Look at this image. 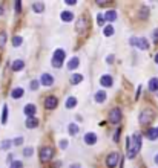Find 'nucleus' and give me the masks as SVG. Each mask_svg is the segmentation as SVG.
I'll return each mask as SVG.
<instances>
[{
	"mask_svg": "<svg viewBox=\"0 0 158 168\" xmlns=\"http://www.w3.org/2000/svg\"><path fill=\"white\" fill-rule=\"evenodd\" d=\"M71 168H81V167H80V165H72Z\"/></svg>",
	"mask_w": 158,
	"mask_h": 168,
	"instance_id": "obj_45",
	"label": "nucleus"
},
{
	"mask_svg": "<svg viewBox=\"0 0 158 168\" xmlns=\"http://www.w3.org/2000/svg\"><path fill=\"white\" fill-rule=\"evenodd\" d=\"M9 145H11V142H9V141H3V142H2V148H9Z\"/></svg>",
	"mask_w": 158,
	"mask_h": 168,
	"instance_id": "obj_33",
	"label": "nucleus"
},
{
	"mask_svg": "<svg viewBox=\"0 0 158 168\" xmlns=\"http://www.w3.org/2000/svg\"><path fill=\"white\" fill-rule=\"evenodd\" d=\"M109 121L111 124H118L121 121V110L120 109H114L111 110V115H109Z\"/></svg>",
	"mask_w": 158,
	"mask_h": 168,
	"instance_id": "obj_6",
	"label": "nucleus"
},
{
	"mask_svg": "<svg viewBox=\"0 0 158 168\" xmlns=\"http://www.w3.org/2000/svg\"><path fill=\"white\" fill-rule=\"evenodd\" d=\"M85 142L88 145H94L95 142H97V136H95L94 133H86L85 134Z\"/></svg>",
	"mask_w": 158,
	"mask_h": 168,
	"instance_id": "obj_10",
	"label": "nucleus"
},
{
	"mask_svg": "<svg viewBox=\"0 0 158 168\" xmlns=\"http://www.w3.org/2000/svg\"><path fill=\"white\" fill-rule=\"evenodd\" d=\"M40 83H42L45 87H51L54 84V78L49 75V73H43L42 78H40Z\"/></svg>",
	"mask_w": 158,
	"mask_h": 168,
	"instance_id": "obj_9",
	"label": "nucleus"
},
{
	"mask_svg": "<svg viewBox=\"0 0 158 168\" xmlns=\"http://www.w3.org/2000/svg\"><path fill=\"white\" fill-rule=\"evenodd\" d=\"M88 28V20L85 18V17H80L78 18V22H77V31L80 32V31H85Z\"/></svg>",
	"mask_w": 158,
	"mask_h": 168,
	"instance_id": "obj_12",
	"label": "nucleus"
},
{
	"mask_svg": "<svg viewBox=\"0 0 158 168\" xmlns=\"http://www.w3.org/2000/svg\"><path fill=\"white\" fill-rule=\"evenodd\" d=\"M32 9L36 11V12H43V11H45V5L40 3V2H37V3L32 5Z\"/></svg>",
	"mask_w": 158,
	"mask_h": 168,
	"instance_id": "obj_23",
	"label": "nucleus"
},
{
	"mask_svg": "<svg viewBox=\"0 0 158 168\" xmlns=\"http://www.w3.org/2000/svg\"><path fill=\"white\" fill-rule=\"evenodd\" d=\"M154 118V112L152 110H143V113L140 115V122L141 124H149Z\"/></svg>",
	"mask_w": 158,
	"mask_h": 168,
	"instance_id": "obj_7",
	"label": "nucleus"
},
{
	"mask_svg": "<svg viewBox=\"0 0 158 168\" xmlns=\"http://www.w3.org/2000/svg\"><path fill=\"white\" fill-rule=\"evenodd\" d=\"M141 17H144V18L147 17V9H146V8H144V9H141Z\"/></svg>",
	"mask_w": 158,
	"mask_h": 168,
	"instance_id": "obj_39",
	"label": "nucleus"
},
{
	"mask_svg": "<svg viewBox=\"0 0 158 168\" xmlns=\"http://www.w3.org/2000/svg\"><path fill=\"white\" fill-rule=\"evenodd\" d=\"M140 147H141V136L138 133L132 134V136L127 138V157L129 159H134L140 151Z\"/></svg>",
	"mask_w": 158,
	"mask_h": 168,
	"instance_id": "obj_1",
	"label": "nucleus"
},
{
	"mask_svg": "<svg viewBox=\"0 0 158 168\" xmlns=\"http://www.w3.org/2000/svg\"><path fill=\"white\" fill-rule=\"evenodd\" d=\"M68 130H69V134H77V133H78V127L75 125V124H69Z\"/></svg>",
	"mask_w": 158,
	"mask_h": 168,
	"instance_id": "obj_26",
	"label": "nucleus"
},
{
	"mask_svg": "<svg viewBox=\"0 0 158 168\" xmlns=\"http://www.w3.org/2000/svg\"><path fill=\"white\" fill-rule=\"evenodd\" d=\"M54 156V150L51 148V147H43L42 150H40V159L43 160V162H46V160H51Z\"/></svg>",
	"mask_w": 158,
	"mask_h": 168,
	"instance_id": "obj_4",
	"label": "nucleus"
},
{
	"mask_svg": "<svg viewBox=\"0 0 158 168\" xmlns=\"http://www.w3.org/2000/svg\"><path fill=\"white\" fill-rule=\"evenodd\" d=\"M118 138H120V130L115 131V141H118Z\"/></svg>",
	"mask_w": 158,
	"mask_h": 168,
	"instance_id": "obj_42",
	"label": "nucleus"
},
{
	"mask_svg": "<svg viewBox=\"0 0 158 168\" xmlns=\"http://www.w3.org/2000/svg\"><path fill=\"white\" fill-rule=\"evenodd\" d=\"M23 112H25L29 118H32V115H36V105H34V104H28V105H25V110H23Z\"/></svg>",
	"mask_w": 158,
	"mask_h": 168,
	"instance_id": "obj_13",
	"label": "nucleus"
},
{
	"mask_svg": "<svg viewBox=\"0 0 158 168\" xmlns=\"http://www.w3.org/2000/svg\"><path fill=\"white\" fill-rule=\"evenodd\" d=\"M65 61V52L61 49H57L56 52H54V60H52V66L54 67H61V64H63Z\"/></svg>",
	"mask_w": 158,
	"mask_h": 168,
	"instance_id": "obj_2",
	"label": "nucleus"
},
{
	"mask_svg": "<svg viewBox=\"0 0 158 168\" xmlns=\"http://www.w3.org/2000/svg\"><path fill=\"white\" fill-rule=\"evenodd\" d=\"M60 145H61V148H66L68 142H66V141H61V142H60Z\"/></svg>",
	"mask_w": 158,
	"mask_h": 168,
	"instance_id": "obj_41",
	"label": "nucleus"
},
{
	"mask_svg": "<svg viewBox=\"0 0 158 168\" xmlns=\"http://www.w3.org/2000/svg\"><path fill=\"white\" fill-rule=\"evenodd\" d=\"M11 168H23V164L20 162V160H14V162L11 164Z\"/></svg>",
	"mask_w": 158,
	"mask_h": 168,
	"instance_id": "obj_31",
	"label": "nucleus"
},
{
	"mask_svg": "<svg viewBox=\"0 0 158 168\" xmlns=\"http://www.w3.org/2000/svg\"><path fill=\"white\" fill-rule=\"evenodd\" d=\"M66 3H68V5H75L74 0H66Z\"/></svg>",
	"mask_w": 158,
	"mask_h": 168,
	"instance_id": "obj_43",
	"label": "nucleus"
},
{
	"mask_svg": "<svg viewBox=\"0 0 158 168\" xmlns=\"http://www.w3.org/2000/svg\"><path fill=\"white\" fill-rule=\"evenodd\" d=\"M20 9H22V3H20V2H16V11L20 12Z\"/></svg>",
	"mask_w": 158,
	"mask_h": 168,
	"instance_id": "obj_36",
	"label": "nucleus"
},
{
	"mask_svg": "<svg viewBox=\"0 0 158 168\" xmlns=\"http://www.w3.org/2000/svg\"><path fill=\"white\" fill-rule=\"evenodd\" d=\"M23 66H25V63L22 61V60H16L14 63H12V70H22L23 69Z\"/></svg>",
	"mask_w": 158,
	"mask_h": 168,
	"instance_id": "obj_19",
	"label": "nucleus"
},
{
	"mask_svg": "<svg viewBox=\"0 0 158 168\" xmlns=\"http://www.w3.org/2000/svg\"><path fill=\"white\" fill-rule=\"evenodd\" d=\"M23 154H25L26 157H28V156H32V148H31V147H28V148H25V150H23Z\"/></svg>",
	"mask_w": 158,
	"mask_h": 168,
	"instance_id": "obj_32",
	"label": "nucleus"
},
{
	"mask_svg": "<svg viewBox=\"0 0 158 168\" xmlns=\"http://www.w3.org/2000/svg\"><path fill=\"white\" fill-rule=\"evenodd\" d=\"M100 84H101L103 87H111V86H112V78L109 77V75H103V77L100 78Z\"/></svg>",
	"mask_w": 158,
	"mask_h": 168,
	"instance_id": "obj_11",
	"label": "nucleus"
},
{
	"mask_svg": "<svg viewBox=\"0 0 158 168\" xmlns=\"http://www.w3.org/2000/svg\"><path fill=\"white\" fill-rule=\"evenodd\" d=\"M106 99V92H97L95 93V101L97 103H103Z\"/></svg>",
	"mask_w": 158,
	"mask_h": 168,
	"instance_id": "obj_22",
	"label": "nucleus"
},
{
	"mask_svg": "<svg viewBox=\"0 0 158 168\" xmlns=\"http://www.w3.org/2000/svg\"><path fill=\"white\" fill-rule=\"evenodd\" d=\"M72 18H74L72 12H69V11H63V12H61V20H63V22H71Z\"/></svg>",
	"mask_w": 158,
	"mask_h": 168,
	"instance_id": "obj_17",
	"label": "nucleus"
},
{
	"mask_svg": "<svg viewBox=\"0 0 158 168\" xmlns=\"http://www.w3.org/2000/svg\"><path fill=\"white\" fill-rule=\"evenodd\" d=\"M118 160H120V154L118 153H111L106 159V165L109 168H115L117 164H118Z\"/></svg>",
	"mask_w": 158,
	"mask_h": 168,
	"instance_id": "obj_5",
	"label": "nucleus"
},
{
	"mask_svg": "<svg viewBox=\"0 0 158 168\" xmlns=\"http://www.w3.org/2000/svg\"><path fill=\"white\" fill-rule=\"evenodd\" d=\"M154 41H155V43H158V28L154 31Z\"/></svg>",
	"mask_w": 158,
	"mask_h": 168,
	"instance_id": "obj_35",
	"label": "nucleus"
},
{
	"mask_svg": "<svg viewBox=\"0 0 158 168\" xmlns=\"http://www.w3.org/2000/svg\"><path fill=\"white\" fill-rule=\"evenodd\" d=\"M5 41H6V34L0 32V48H3V46H5Z\"/></svg>",
	"mask_w": 158,
	"mask_h": 168,
	"instance_id": "obj_30",
	"label": "nucleus"
},
{
	"mask_svg": "<svg viewBox=\"0 0 158 168\" xmlns=\"http://www.w3.org/2000/svg\"><path fill=\"white\" fill-rule=\"evenodd\" d=\"M22 41H23V38L20 37V35H16L14 38H12V44H14V46H20V44H22Z\"/></svg>",
	"mask_w": 158,
	"mask_h": 168,
	"instance_id": "obj_28",
	"label": "nucleus"
},
{
	"mask_svg": "<svg viewBox=\"0 0 158 168\" xmlns=\"http://www.w3.org/2000/svg\"><path fill=\"white\" fill-rule=\"evenodd\" d=\"M157 136H158V134H157V131H155V129H150L149 131H147V138L149 139H157Z\"/></svg>",
	"mask_w": 158,
	"mask_h": 168,
	"instance_id": "obj_29",
	"label": "nucleus"
},
{
	"mask_svg": "<svg viewBox=\"0 0 158 168\" xmlns=\"http://www.w3.org/2000/svg\"><path fill=\"white\" fill-rule=\"evenodd\" d=\"M81 81H83V75H81V73H74L72 78H71V83L72 84H78Z\"/></svg>",
	"mask_w": 158,
	"mask_h": 168,
	"instance_id": "obj_20",
	"label": "nucleus"
},
{
	"mask_svg": "<svg viewBox=\"0 0 158 168\" xmlns=\"http://www.w3.org/2000/svg\"><path fill=\"white\" fill-rule=\"evenodd\" d=\"M155 131H157V134H158V129H157V130H155Z\"/></svg>",
	"mask_w": 158,
	"mask_h": 168,
	"instance_id": "obj_48",
	"label": "nucleus"
},
{
	"mask_svg": "<svg viewBox=\"0 0 158 168\" xmlns=\"http://www.w3.org/2000/svg\"><path fill=\"white\" fill-rule=\"evenodd\" d=\"M31 89H32V90H37V89H38V81H32V83H31Z\"/></svg>",
	"mask_w": 158,
	"mask_h": 168,
	"instance_id": "obj_34",
	"label": "nucleus"
},
{
	"mask_svg": "<svg viewBox=\"0 0 158 168\" xmlns=\"http://www.w3.org/2000/svg\"><path fill=\"white\" fill-rule=\"evenodd\" d=\"M6 118H8V105H3V115H2V122L6 124Z\"/></svg>",
	"mask_w": 158,
	"mask_h": 168,
	"instance_id": "obj_27",
	"label": "nucleus"
},
{
	"mask_svg": "<svg viewBox=\"0 0 158 168\" xmlns=\"http://www.w3.org/2000/svg\"><path fill=\"white\" fill-rule=\"evenodd\" d=\"M97 22H98V25H103V15H101V14H98V17H97Z\"/></svg>",
	"mask_w": 158,
	"mask_h": 168,
	"instance_id": "obj_40",
	"label": "nucleus"
},
{
	"mask_svg": "<svg viewBox=\"0 0 158 168\" xmlns=\"http://www.w3.org/2000/svg\"><path fill=\"white\" fill-rule=\"evenodd\" d=\"M37 125H38V121L36 118H28V121H26V127L28 129H36Z\"/></svg>",
	"mask_w": 158,
	"mask_h": 168,
	"instance_id": "obj_18",
	"label": "nucleus"
},
{
	"mask_svg": "<svg viewBox=\"0 0 158 168\" xmlns=\"http://www.w3.org/2000/svg\"><path fill=\"white\" fill-rule=\"evenodd\" d=\"M129 43L132 44V46H137V48L143 49V51L149 49V43H147V40H146V38H130V40H129Z\"/></svg>",
	"mask_w": 158,
	"mask_h": 168,
	"instance_id": "obj_3",
	"label": "nucleus"
},
{
	"mask_svg": "<svg viewBox=\"0 0 158 168\" xmlns=\"http://www.w3.org/2000/svg\"><path fill=\"white\" fill-rule=\"evenodd\" d=\"M149 90H158V78H152L149 81Z\"/></svg>",
	"mask_w": 158,
	"mask_h": 168,
	"instance_id": "obj_21",
	"label": "nucleus"
},
{
	"mask_svg": "<svg viewBox=\"0 0 158 168\" xmlns=\"http://www.w3.org/2000/svg\"><path fill=\"white\" fill-rule=\"evenodd\" d=\"M23 93H25V92H23L22 87H17V89H14V90L11 92V96L14 98V99H19V98L23 96Z\"/></svg>",
	"mask_w": 158,
	"mask_h": 168,
	"instance_id": "obj_16",
	"label": "nucleus"
},
{
	"mask_svg": "<svg viewBox=\"0 0 158 168\" xmlns=\"http://www.w3.org/2000/svg\"><path fill=\"white\" fill-rule=\"evenodd\" d=\"M2 14H3V9H2V8H0V15H2Z\"/></svg>",
	"mask_w": 158,
	"mask_h": 168,
	"instance_id": "obj_47",
	"label": "nucleus"
},
{
	"mask_svg": "<svg viewBox=\"0 0 158 168\" xmlns=\"http://www.w3.org/2000/svg\"><path fill=\"white\" fill-rule=\"evenodd\" d=\"M57 104H58V99L56 98V96H48L46 99H45V107L48 110H51V109H54V107H57Z\"/></svg>",
	"mask_w": 158,
	"mask_h": 168,
	"instance_id": "obj_8",
	"label": "nucleus"
},
{
	"mask_svg": "<svg viewBox=\"0 0 158 168\" xmlns=\"http://www.w3.org/2000/svg\"><path fill=\"white\" fill-rule=\"evenodd\" d=\"M155 63L158 64V53H157V55H155Z\"/></svg>",
	"mask_w": 158,
	"mask_h": 168,
	"instance_id": "obj_44",
	"label": "nucleus"
},
{
	"mask_svg": "<svg viewBox=\"0 0 158 168\" xmlns=\"http://www.w3.org/2000/svg\"><path fill=\"white\" fill-rule=\"evenodd\" d=\"M106 61H107L109 64H112V63H114V55H109V57L106 58Z\"/></svg>",
	"mask_w": 158,
	"mask_h": 168,
	"instance_id": "obj_37",
	"label": "nucleus"
},
{
	"mask_svg": "<svg viewBox=\"0 0 158 168\" xmlns=\"http://www.w3.org/2000/svg\"><path fill=\"white\" fill-rule=\"evenodd\" d=\"M103 32H105V35H106V37H111V35H112V34H114V28H112V26H111V25H107V26H106V28H105V29H103Z\"/></svg>",
	"mask_w": 158,
	"mask_h": 168,
	"instance_id": "obj_25",
	"label": "nucleus"
},
{
	"mask_svg": "<svg viewBox=\"0 0 158 168\" xmlns=\"http://www.w3.org/2000/svg\"><path fill=\"white\" fill-rule=\"evenodd\" d=\"M22 142H23V138H17V139L14 141V144H16V145H20Z\"/></svg>",
	"mask_w": 158,
	"mask_h": 168,
	"instance_id": "obj_38",
	"label": "nucleus"
},
{
	"mask_svg": "<svg viewBox=\"0 0 158 168\" xmlns=\"http://www.w3.org/2000/svg\"><path fill=\"white\" fill-rule=\"evenodd\" d=\"M155 162L158 164V154H157V156H155Z\"/></svg>",
	"mask_w": 158,
	"mask_h": 168,
	"instance_id": "obj_46",
	"label": "nucleus"
},
{
	"mask_svg": "<svg viewBox=\"0 0 158 168\" xmlns=\"http://www.w3.org/2000/svg\"><path fill=\"white\" fill-rule=\"evenodd\" d=\"M75 104H77V99H75L74 96H71V98L66 99V107H68V109H72V107H75Z\"/></svg>",
	"mask_w": 158,
	"mask_h": 168,
	"instance_id": "obj_24",
	"label": "nucleus"
},
{
	"mask_svg": "<svg viewBox=\"0 0 158 168\" xmlns=\"http://www.w3.org/2000/svg\"><path fill=\"white\" fill-rule=\"evenodd\" d=\"M103 18L107 20V22H114V20L117 18V12L115 11H106L105 15H103Z\"/></svg>",
	"mask_w": 158,
	"mask_h": 168,
	"instance_id": "obj_15",
	"label": "nucleus"
},
{
	"mask_svg": "<svg viewBox=\"0 0 158 168\" xmlns=\"http://www.w3.org/2000/svg\"><path fill=\"white\" fill-rule=\"evenodd\" d=\"M78 64H80L78 58L74 57V58L69 60V63H68V69H69V70H74V69H77V67H78Z\"/></svg>",
	"mask_w": 158,
	"mask_h": 168,
	"instance_id": "obj_14",
	"label": "nucleus"
}]
</instances>
